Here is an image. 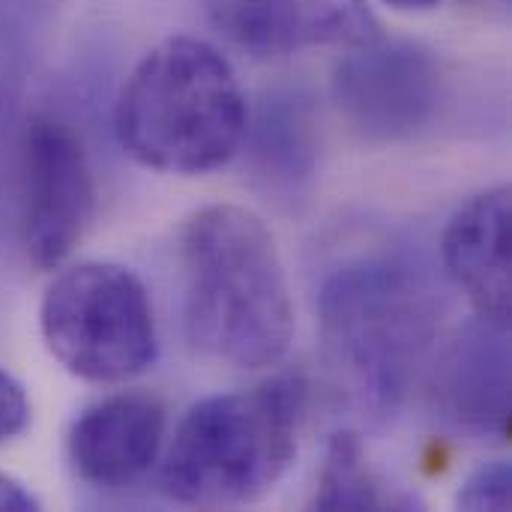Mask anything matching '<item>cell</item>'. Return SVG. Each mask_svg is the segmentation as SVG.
<instances>
[{"mask_svg":"<svg viewBox=\"0 0 512 512\" xmlns=\"http://www.w3.org/2000/svg\"><path fill=\"white\" fill-rule=\"evenodd\" d=\"M165 432V405L153 393L123 390L75 417L66 438V459L84 486L123 492L159 462Z\"/></svg>","mask_w":512,"mask_h":512,"instance_id":"obj_8","label":"cell"},{"mask_svg":"<svg viewBox=\"0 0 512 512\" xmlns=\"http://www.w3.org/2000/svg\"><path fill=\"white\" fill-rule=\"evenodd\" d=\"M315 510H408L417 507L408 495L387 486L372 468L369 453L357 432H336L327 444L315 498Z\"/></svg>","mask_w":512,"mask_h":512,"instance_id":"obj_13","label":"cell"},{"mask_svg":"<svg viewBox=\"0 0 512 512\" xmlns=\"http://www.w3.org/2000/svg\"><path fill=\"white\" fill-rule=\"evenodd\" d=\"M42 510L39 498L12 474L0 471V512H36Z\"/></svg>","mask_w":512,"mask_h":512,"instance_id":"obj_16","label":"cell"},{"mask_svg":"<svg viewBox=\"0 0 512 512\" xmlns=\"http://www.w3.org/2000/svg\"><path fill=\"white\" fill-rule=\"evenodd\" d=\"M183 315L189 342L231 369L276 366L294 342V297L264 219L237 204H210L180 234Z\"/></svg>","mask_w":512,"mask_h":512,"instance_id":"obj_1","label":"cell"},{"mask_svg":"<svg viewBox=\"0 0 512 512\" xmlns=\"http://www.w3.org/2000/svg\"><path fill=\"white\" fill-rule=\"evenodd\" d=\"M246 135H252V162L267 186L294 195L312 180L318 141L306 99L297 93L270 96L258 111V120L246 126Z\"/></svg>","mask_w":512,"mask_h":512,"instance_id":"obj_12","label":"cell"},{"mask_svg":"<svg viewBox=\"0 0 512 512\" xmlns=\"http://www.w3.org/2000/svg\"><path fill=\"white\" fill-rule=\"evenodd\" d=\"M432 393L441 417L471 438L510 435V327L474 315L444 348Z\"/></svg>","mask_w":512,"mask_h":512,"instance_id":"obj_10","label":"cell"},{"mask_svg":"<svg viewBox=\"0 0 512 512\" xmlns=\"http://www.w3.org/2000/svg\"><path fill=\"white\" fill-rule=\"evenodd\" d=\"M114 126L144 168L201 177L228 165L246 141L249 105L228 57L198 36H168L129 72Z\"/></svg>","mask_w":512,"mask_h":512,"instance_id":"obj_3","label":"cell"},{"mask_svg":"<svg viewBox=\"0 0 512 512\" xmlns=\"http://www.w3.org/2000/svg\"><path fill=\"white\" fill-rule=\"evenodd\" d=\"M96 183L81 135L54 114H33L21 132V243L36 270H57L81 243Z\"/></svg>","mask_w":512,"mask_h":512,"instance_id":"obj_7","label":"cell"},{"mask_svg":"<svg viewBox=\"0 0 512 512\" xmlns=\"http://www.w3.org/2000/svg\"><path fill=\"white\" fill-rule=\"evenodd\" d=\"M441 306L405 258H357L318 294L321 345L336 384L375 423L399 414L438 339Z\"/></svg>","mask_w":512,"mask_h":512,"instance_id":"obj_2","label":"cell"},{"mask_svg":"<svg viewBox=\"0 0 512 512\" xmlns=\"http://www.w3.org/2000/svg\"><path fill=\"white\" fill-rule=\"evenodd\" d=\"M384 3L402 12H423V9H435L441 0H384Z\"/></svg>","mask_w":512,"mask_h":512,"instance_id":"obj_17","label":"cell"},{"mask_svg":"<svg viewBox=\"0 0 512 512\" xmlns=\"http://www.w3.org/2000/svg\"><path fill=\"white\" fill-rule=\"evenodd\" d=\"M510 240V186H492L468 198L447 222L441 240L444 267L468 294L474 315L507 327L512 321Z\"/></svg>","mask_w":512,"mask_h":512,"instance_id":"obj_11","label":"cell"},{"mask_svg":"<svg viewBox=\"0 0 512 512\" xmlns=\"http://www.w3.org/2000/svg\"><path fill=\"white\" fill-rule=\"evenodd\" d=\"M333 99L348 126L375 144L420 135L444 99L438 57L411 39L375 33L351 45L333 69Z\"/></svg>","mask_w":512,"mask_h":512,"instance_id":"obj_6","label":"cell"},{"mask_svg":"<svg viewBox=\"0 0 512 512\" xmlns=\"http://www.w3.org/2000/svg\"><path fill=\"white\" fill-rule=\"evenodd\" d=\"M309 387L273 375L186 411L162 462V492L183 507L228 510L270 495L297 459Z\"/></svg>","mask_w":512,"mask_h":512,"instance_id":"obj_4","label":"cell"},{"mask_svg":"<svg viewBox=\"0 0 512 512\" xmlns=\"http://www.w3.org/2000/svg\"><path fill=\"white\" fill-rule=\"evenodd\" d=\"M48 354L90 384H126L159 354L150 294L135 270L114 261H81L60 270L39 303Z\"/></svg>","mask_w":512,"mask_h":512,"instance_id":"obj_5","label":"cell"},{"mask_svg":"<svg viewBox=\"0 0 512 512\" xmlns=\"http://www.w3.org/2000/svg\"><path fill=\"white\" fill-rule=\"evenodd\" d=\"M459 510L471 512H507L512 507V465L504 459L495 462H483L480 468H474L459 495H456Z\"/></svg>","mask_w":512,"mask_h":512,"instance_id":"obj_14","label":"cell"},{"mask_svg":"<svg viewBox=\"0 0 512 512\" xmlns=\"http://www.w3.org/2000/svg\"><path fill=\"white\" fill-rule=\"evenodd\" d=\"M210 24L255 57L357 45L378 33L366 0H201Z\"/></svg>","mask_w":512,"mask_h":512,"instance_id":"obj_9","label":"cell"},{"mask_svg":"<svg viewBox=\"0 0 512 512\" xmlns=\"http://www.w3.org/2000/svg\"><path fill=\"white\" fill-rule=\"evenodd\" d=\"M30 423V396L24 390V384L0 369V444L18 438Z\"/></svg>","mask_w":512,"mask_h":512,"instance_id":"obj_15","label":"cell"}]
</instances>
